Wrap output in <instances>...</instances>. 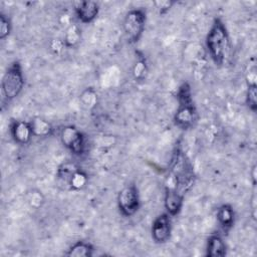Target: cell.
I'll return each mask as SVG.
<instances>
[{
    "label": "cell",
    "instance_id": "cell-3",
    "mask_svg": "<svg viewBox=\"0 0 257 257\" xmlns=\"http://www.w3.org/2000/svg\"><path fill=\"white\" fill-rule=\"evenodd\" d=\"M24 84L25 79L22 65L18 60H14L9 64L2 77L1 89L4 99L6 101L15 99L22 92Z\"/></svg>",
    "mask_w": 257,
    "mask_h": 257
},
{
    "label": "cell",
    "instance_id": "cell-12",
    "mask_svg": "<svg viewBox=\"0 0 257 257\" xmlns=\"http://www.w3.org/2000/svg\"><path fill=\"white\" fill-rule=\"evenodd\" d=\"M227 253V246L219 234H212L207 241L206 255L209 257H222Z\"/></svg>",
    "mask_w": 257,
    "mask_h": 257
},
{
    "label": "cell",
    "instance_id": "cell-19",
    "mask_svg": "<svg viewBox=\"0 0 257 257\" xmlns=\"http://www.w3.org/2000/svg\"><path fill=\"white\" fill-rule=\"evenodd\" d=\"M148 64L144 57L140 56L133 67V75L136 80H144L148 74Z\"/></svg>",
    "mask_w": 257,
    "mask_h": 257
},
{
    "label": "cell",
    "instance_id": "cell-5",
    "mask_svg": "<svg viewBox=\"0 0 257 257\" xmlns=\"http://www.w3.org/2000/svg\"><path fill=\"white\" fill-rule=\"evenodd\" d=\"M59 139L61 144L75 156H81L86 150L85 135L72 124H67L61 127Z\"/></svg>",
    "mask_w": 257,
    "mask_h": 257
},
{
    "label": "cell",
    "instance_id": "cell-15",
    "mask_svg": "<svg viewBox=\"0 0 257 257\" xmlns=\"http://www.w3.org/2000/svg\"><path fill=\"white\" fill-rule=\"evenodd\" d=\"M79 169V167L72 163V162H65L62 163L56 171V178L57 180L64 185H68V182L70 180V178L72 177V175Z\"/></svg>",
    "mask_w": 257,
    "mask_h": 257
},
{
    "label": "cell",
    "instance_id": "cell-22",
    "mask_svg": "<svg viewBox=\"0 0 257 257\" xmlns=\"http://www.w3.org/2000/svg\"><path fill=\"white\" fill-rule=\"evenodd\" d=\"M28 202L32 207L38 208L39 206H41L42 202H43V198L41 195V192L39 191H35L32 190L31 192H29L28 194Z\"/></svg>",
    "mask_w": 257,
    "mask_h": 257
},
{
    "label": "cell",
    "instance_id": "cell-24",
    "mask_svg": "<svg viewBox=\"0 0 257 257\" xmlns=\"http://www.w3.org/2000/svg\"><path fill=\"white\" fill-rule=\"evenodd\" d=\"M50 48L54 53H59L61 52L65 47V44L63 42V39H53L50 43Z\"/></svg>",
    "mask_w": 257,
    "mask_h": 257
},
{
    "label": "cell",
    "instance_id": "cell-18",
    "mask_svg": "<svg viewBox=\"0 0 257 257\" xmlns=\"http://www.w3.org/2000/svg\"><path fill=\"white\" fill-rule=\"evenodd\" d=\"M87 183H88L87 174L83 170H81V168H79L70 178L67 187L71 190L79 191V190H82L83 188H85Z\"/></svg>",
    "mask_w": 257,
    "mask_h": 257
},
{
    "label": "cell",
    "instance_id": "cell-9",
    "mask_svg": "<svg viewBox=\"0 0 257 257\" xmlns=\"http://www.w3.org/2000/svg\"><path fill=\"white\" fill-rule=\"evenodd\" d=\"M99 13V4L96 1L85 0L75 7L76 18L83 24L91 23Z\"/></svg>",
    "mask_w": 257,
    "mask_h": 257
},
{
    "label": "cell",
    "instance_id": "cell-14",
    "mask_svg": "<svg viewBox=\"0 0 257 257\" xmlns=\"http://www.w3.org/2000/svg\"><path fill=\"white\" fill-rule=\"evenodd\" d=\"M93 251L94 247L91 243L86 241H77L69 247L66 255L70 257H90L93 255Z\"/></svg>",
    "mask_w": 257,
    "mask_h": 257
},
{
    "label": "cell",
    "instance_id": "cell-23",
    "mask_svg": "<svg viewBox=\"0 0 257 257\" xmlns=\"http://www.w3.org/2000/svg\"><path fill=\"white\" fill-rule=\"evenodd\" d=\"M174 4H175L174 1H167V0H165V1H155L154 2V5L159 10L160 14H164V13L168 12Z\"/></svg>",
    "mask_w": 257,
    "mask_h": 257
},
{
    "label": "cell",
    "instance_id": "cell-6",
    "mask_svg": "<svg viewBox=\"0 0 257 257\" xmlns=\"http://www.w3.org/2000/svg\"><path fill=\"white\" fill-rule=\"evenodd\" d=\"M117 208L123 217L134 216L141 207L139 189L135 184L124 186L117 194Z\"/></svg>",
    "mask_w": 257,
    "mask_h": 257
},
{
    "label": "cell",
    "instance_id": "cell-13",
    "mask_svg": "<svg viewBox=\"0 0 257 257\" xmlns=\"http://www.w3.org/2000/svg\"><path fill=\"white\" fill-rule=\"evenodd\" d=\"M29 121H30L34 137L46 138L53 134V127L48 120H46L40 116H37Z\"/></svg>",
    "mask_w": 257,
    "mask_h": 257
},
{
    "label": "cell",
    "instance_id": "cell-17",
    "mask_svg": "<svg viewBox=\"0 0 257 257\" xmlns=\"http://www.w3.org/2000/svg\"><path fill=\"white\" fill-rule=\"evenodd\" d=\"M79 101L85 109L91 110L95 108L98 103V96L96 91L91 87L85 88L79 95Z\"/></svg>",
    "mask_w": 257,
    "mask_h": 257
},
{
    "label": "cell",
    "instance_id": "cell-2",
    "mask_svg": "<svg viewBox=\"0 0 257 257\" xmlns=\"http://www.w3.org/2000/svg\"><path fill=\"white\" fill-rule=\"evenodd\" d=\"M177 98L179 105L174 115V122L182 130L192 128L198 120V110L193 100L191 85L188 82L180 85Z\"/></svg>",
    "mask_w": 257,
    "mask_h": 257
},
{
    "label": "cell",
    "instance_id": "cell-20",
    "mask_svg": "<svg viewBox=\"0 0 257 257\" xmlns=\"http://www.w3.org/2000/svg\"><path fill=\"white\" fill-rule=\"evenodd\" d=\"M257 86L256 83L253 84H248L247 92H246V104L249 107L250 110L255 112L257 110V101H256V96H257Z\"/></svg>",
    "mask_w": 257,
    "mask_h": 257
},
{
    "label": "cell",
    "instance_id": "cell-25",
    "mask_svg": "<svg viewBox=\"0 0 257 257\" xmlns=\"http://www.w3.org/2000/svg\"><path fill=\"white\" fill-rule=\"evenodd\" d=\"M252 179H253V185L256 184V166L254 165L252 168Z\"/></svg>",
    "mask_w": 257,
    "mask_h": 257
},
{
    "label": "cell",
    "instance_id": "cell-21",
    "mask_svg": "<svg viewBox=\"0 0 257 257\" xmlns=\"http://www.w3.org/2000/svg\"><path fill=\"white\" fill-rule=\"evenodd\" d=\"M12 30V24L10 18L4 14L0 13V39L4 40L7 36H9Z\"/></svg>",
    "mask_w": 257,
    "mask_h": 257
},
{
    "label": "cell",
    "instance_id": "cell-4",
    "mask_svg": "<svg viewBox=\"0 0 257 257\" xmlns=\"http://www.w3.org/2000/svg\"><path fill=\"white\" fill-rule=\"evenodd\" d=\"M147 12L143 8L131 9L124 16L122 21V29L130 43L138 42L146 27Z\"/></svg>",
    "mask_w": 257,
    "mask_h": 257
},
{
    "label": "cell",
    "instance_id": "cell-1",
    "mask_svg": "<svg viewBox=\"0 0 257 257\" xmlns=\"http://www.w3.org/2000/svg\"><path fill=\"white\" fill-rule=\"evenodd\" d=\"M206 47L212 61L221 66L227 62L231 53V40L226 25L221 18L214 19L206 36Z\"/></svg>",
    "mask_w": 257,
    "mask_h": 257
},
{
    "label": "cell",
    "instance_id": "cell-11",
    "mask_svg": "<svg viewBox=\"0 0 257 257\" xmlns=\"http://www.w3.org/2000/svg\"><path fill=\"white\" fill-rule=\"evenodd\" d=\"M217 221L224 232H228L235 223V212L231 205L223 204L217 210Z\"/></svg>",
    "mask_w": 257,
    "mask_h": 257
},
{
    "label": "cell",
    "instance_id": "cell-8",
    "mask_svg": "<svg viewBox=\"0 0 257 257\" xmlns=\"http://www.w3.org/2000/svg\"><path fill=\"white\" fill-rule=\"evenodd\" d=\"M11 137L18 145H27L34 137L30 121L14 120L10 125Z\"/></svg>",
    "mask_w": 257,
    "mask_h": 257
},
{
    "label": "cell",
    "instance_id": "cell-10",
    "mask_svg": "<svg viewBox=\"0 0 257 257\" xmlns=\"http://www.w3.org/2000/svg\"><path fill=\"white\" fill-rule=\"evenodd\" d=\"M185 197L169 190H165V198H164V206L167 213L171 216H177L184 205Z\"/></svg>",
    "mask_w": 257,
    "mask_h": 257
},
{
    "label": "cell",
    "instance_id": "cell-7",
    "mask_svg": "<svg viewBox=\"0 0 257 257\" xmlns=\"http://www.w3.org/2000/svg\"><path fill=\"white\" fill-rule=\"evenodd\" d=\"M152 238L157 244H164L169 241L172 234V219L166 212L158 215L152 223Z\"/></svg>",
    "mask_w": 257,
    "mask_h": 257
},
{
    "label": "cell",
    "instance_id": "cell-16",
    "mask_svg": "<svg viewBox=\"0 0 257 257\" xmlns=\"http://www.w3.org/2000/svg\"><path fill=\"white\" fill-rule=\"evenodd\" d=\"M62 39L66 48L74 47L80 42L81 30L76 24L71 23L68 27H66V30Z\"/></svg>",
    "mask_w": 257,
    "mask_h": 257
}]
</instances>
